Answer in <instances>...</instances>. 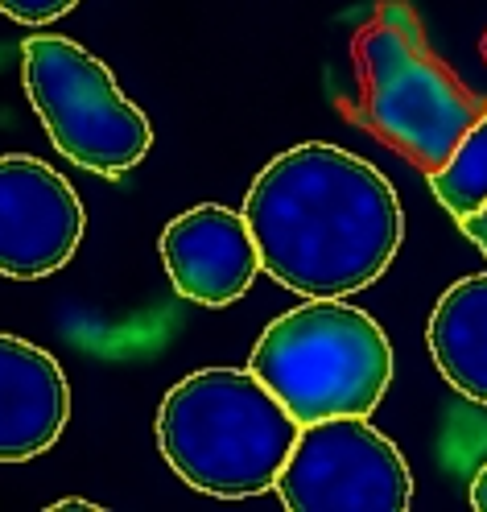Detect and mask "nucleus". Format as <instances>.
I'll use <instances>...</instances> for the list:
<instances>
[{
  "label": "nucleus",
  "mask_w": 487,
  "mask_h": 512,
  "mask_svg": "<svg viewBox=\"0 0 487 512\" xmlns=\"http://www.w3.org/2000/svg\"><path fill=\"white\" fill-rule=\"evenodd\" d=\"M244 219L261 248V269L302 298L368 290L405 240L393 182L327 141L277 153L256 174Z\"/></svg>",
  "instance_id": "obj_1"
},
{
  "label": "nucleus",
  "mask_w": 487,
  "mask_h": 512,
  "mask_svg": "<svg viewBox=\"0 0 487 512\" xmlns=\"http://www.w3.org/2000/svg\"><path fill=\"white\" fill-rule=\"evenodd\" d=\"M298 418L252 368H199L161 397L157 446L186 488L252 500L277 488Z\"/></svg>",
  "instance_id": "obj_2"
},
{
  "label": "nucleus",
  "mask_w": 487,
  "mask_h": 512,
  "mask_svg": "<svg viewBox=\"0 0 487 512\" xmlns=\"http://www.w3.org/2000/svg\"><path fill=\"white\" fill-rule=\"evenodd\" d=\"M360 100L343 112L393 145L401 157L434 174L450 162L467 128L479 120L483 100L454 79L426 46V29L409 5H380L351 42Z\"/></svg>",
  "instance_id": "obj_3"
},
{
  "label": "nucleus",
  "mask_w": 487,
  "mask_h": 512,
  "mask_svg": "<svg viewBox=\"0 0 487 512\" xmlns=\"http://www.w3.org/2000/svg\"><path fill=\"white\" fill-rule=\"evenodd\" d=\"M248 368L298 426L368 418L393 384V343L368 310L343 298H306L265 327Z\"/></svg>",
  "instance_id": "obj_4"
},
{
  "label": "nucleus",
  "mask_w": 487,
  "mask_h": 512,
  "mask_svg": "<svg viewBox=\"0 0 487 512\" xmlns=\"http://www.w3.org/2000/svg\"><path fill=\"white\" fill-rule=\"evenodd\" d=\"M21 83L54 149L67 162L120 178L153 145L145 112L120 91L112 71L71 38L38 34L21 42Z\"/></svg>",
  "instance_id": "obj_5"
},
{
  "label": "nucleus",
  "mask_w": 487,
  "mask_h": 512,
  "mask_svg": "<svg viewBox=\"0 0 487 512\" xmlns=\"http://www.w3.org/2000/svg\"><path fill=\"white\" fill-rule=\"evenodd\" d=\"M277 496L289 512H409L413 475L368 418H322L298 430Z\"/></svg>",
  "instance_id": "obj_6"
},
{
  "label": "nucleus",
  "mask_w": 487,
  "mask_h": 512,
  "mask_svg": "<svg viewBox=\"0 0 487 512\" xmlns=\"http://www.w3.org/2000/svg\"><path fill=\"white\" fill-rule=\"evenodd\" d=\"M87 232L75 186L29 153L0 157V277L38 281L71 265Z\"/></svg>",
  "instance_id": "obj_7"
},
{
  "label": "nucleus",
  "mask_w": 487,
  "mask_h": 512,
  "mask_svg": "<svg viewBox=\"0 0 487 512\" xmlns=\"http://www.w3.org/2000/svg\"><path fill=\"white\" fill-rule=\"evenodd\" d=\"M161 265H166L178 298L211 310L240 302L252 290L256 273H265L244 211L219 203H199L166 223Z\"/></svg>",
  "instance_id": "obj_8"
},
{
  "label": "nucleus",
  "mask_w": 487,
  "mask_h": 512,
  "mask_svg": "<svg viewBox=\"0 0 487 512\" xmlns=\"http://www.w3.org/2000/svg\"><path fill=\"white\" fill-rule=\"evenodd\" d=\"M71 384L46 347L0 335V463H25L58 442Z\"/></svg>",
  "instance_id": "obj_9"
},
{
  "label": "nucleus",
  "mask_w": 487,
  "mask_h": 512,
  "mask_svg": "<svg viewBox=\"0 0 487 512\" xmlns=\"http://www.w3.org/2000/svg\"><path fill=\"white\" fill-rule=\"evenodd\" d=\"M426 343L450 389L487 405V273L454 281L438 298Z\"/></svg>",
  "instance_id": "obj_10"
},
{
  "label": "nucleus",
  "mask_w": 487,
  "mask_h": 512,
  "mask_svg": "<svg viewBox=\"0 0 487 512\" xmlns=\"http://www.w3.org/2000/svg\"><path fill=\"white\" fill-rule=\"evenodd\" d=\"M426 178H430V190L438 195V203L454 219H463L487 203V104H483L479 120L467 128L459 149L450 153V162Z\"/></svg>",
  "instance_id": "obj_11"
},
{
  "label": "nucleus",
  "mask_w": 487,
  "mask_h": 512,
  "mask_svg": "<svg viewBox=\"0 0 487 512\" xmlns=\"http://www.w3.org/2000/svg\"><path fill=\"white\" fill-rule=\"evenodd\" d=\"M75 5L79 0H0V13L21 25H46V21L67 17Z\"/></svg>",
  "instance_id": "obj_12"
},
{
  "label": "nucleus",
  "mask_w": 487,
  "mask_h": 512,
  "mask_svg": "<svg viewBox=\"0 0 487 512\" xmlns=\"http://www.w3.org/2000/svg\"><path fill=\"white\" fill-rule=\"evenodd\" d=\"M459 228H463V236H467V240H475V248L487 256V203H483V207H475L471 215H463V219H459Z\"/></svg>",
  "instance_id": "obj_13"
},
{
  "label": "nucleus",
  "mask_w": 487,
  "mask_h": 512,
  "mask_svg": "<svg viewBox=\"0 0 487 512\" xmlns=\"http://www.w3.org/2000/svg\"><path fill=\"white\" fill-rule=\"evenodd\" d=\"M471 508H475V512H487V463L479 467L475 484H471Z\"/></svg>",
  "instance_id": "obj_14"
},
{
  "label": "nucleus",
  "mask_w": 487,
  "mask_h": 512,
  "mask_svg": "<svg viewBox=\"0 0 487 512\" xmlns=\"http://www.w3.org/2000/svg\"><path fill=\"white\" fill-rule=\"evenodd\" d=\"M50 512H100V504H87V500H58V504H50Z\"/></svg>",
  "instance_id": "obj_15"
},
{
  "label": "nucleus",
  "mask_w": 487,
  "mask_h": 512,
  "mask_svg": "<svg viewBox=\"0 0 487 512\" xmlns=\"http://www.w3.org/2000/svg\"><path fill=\"white\" fill-rule=\"evenodd\" d=\"M483 58H487V34H483Z\"/></svg>",
  "instance_id": "obj_16"
}]
</instances>
